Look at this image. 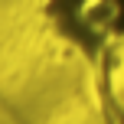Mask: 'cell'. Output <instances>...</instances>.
Wrapping results in <instances>:
<instances>
[{"label": "cell", "mask_w": 124, "mask_h": 124, "mask_svg": "<svg viewBox=\"0 0 124 124\" xmlns=\"http://www.w3.org/2000/svg\"><path fill=\"white\" fill-rule=\"evenodd\" d=\"M46 30L85 59H105L124 43V0H36Z\"/></svg>", "instance_id": "obj_1"}]
</instances>
